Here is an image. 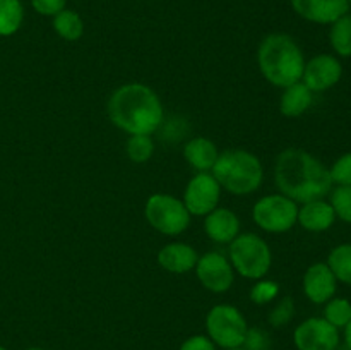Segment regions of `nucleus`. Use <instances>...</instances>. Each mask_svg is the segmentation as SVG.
Segmentation results:
<instances>
[{"instance_id": "obj_27", "label": "nucleus", "mask_w": 351, "mask_h": 350, "mask_svg": "<svg viewBox=\"0 0 351 350\" xmlns=\"http://www.w3.org/2000/svg\"><path fill=\"white\" fill-rule=\"evenodd\" d=\"M280 295V283L274 280H257L250 288V301L257 305L273 302Z\"/></svg>"}, {"instance_id": "obj_31", "label": "nucleus", "mask_w": 351, "mask_h": 350, "mask_svg": "<svg viewBox=\"0 0 351 350\" xmlns=\"http://www.w3.org/2000/svg\"><path fill=\"white\" fill-rule=\"evenodd\" d=\"M67 0H31V5L41 16H55L65 9Z\"/></svg>"}, {"instance_id": "obj_29", "label": "nucleus", "mask_w": 351, "mask_h": 350, "mask_svg": "<svg viewBox=\"0 0 351 350\" xmlns=\"http://www.w3.org/2000/svg\"><path fill=\"white\" fill-rule=\"evenodd\" d=\"M332 184L351 185V153H345L329 168Z\"/></svg>"}, {"instance_id": "obj_8", "label": "nucleus", "mask_w": 351, "mask_h": 350, "mask_svg": "<svg viewBox=\"0 0 351 350\" xmlns=\"http://www.w3.org/2000/svg\"><path fill=\"white\" fill-rule=\"evenodd\" d=\"M252 218L264 232L285 233L297 225L298 205L285 194H267L254 205Z\"/></svg>"}, {"instance_id": "obj_35", "label": "nucleus", "mask_w": 351, "mask_h": 350, "mask_svg": "<svg viewBox=\"0 0 351 350\" xmlns=\"http://www.w3.org/2000/svg\"><path fill=\"white\" fill-rule=\"evenodd\" d=\"M226 350H243L242 347H239V349H226Z\"/></svg>"}, {"instance_id": "obj_3", "label": "nucleus", "mask_w": 351, "mask_h": 350, "mask_svg": "<svg viewBox=\"0 0 351 350\" xmlns=\"http://www.w3.org/2000/svg\"><path fill=\"white\" fill-rule=\"evenodd\" d=\"M257 64L267 82L278 88H287L302 81L305 58L302 48L290 34L273 33L261 41Z\"/></svg>"}, {"instance_id": "obj_11", "label": "nucleus", "mask_w": 351, "mask_h": 350, "mask_svg": "<svg viewBox=\"0 0 351 350\" xmlns=\"http://www.w3.org/2000/svg\"><path fill=\"white\" fill-rule=\"evenodd\" d=\"M293 342L298 350H336L339 331L324 318H308L297 326Z\"/></svg>"}, {"instance_id": "obj_23", "label": "nucleus", "mask_w": 351, "mask_h": 350, "mask_svg": "<svg viewBox=\"0 0 351 350\" xmlns=\"http://www.w3.org/2000/svg\"><path fill=\"white\" fill-rule=\"evenodd\" d=\"M328 266L335 273L336 280L351 287V244H339L329 253Z\"/></svg>"}, {"instance_id": "obj_13", "label": "nucleus", "mask_w": 351, "mask_h": 350, "mask_svg": "<svg viewBox=\"0 0 351 350\" xmlns=\"http://www.w3.org/2000/svg\"><path fill=\"white\" fill-rule=\"evenodd\" d=\"M338 288V280L328 263H315L307 268L304 275V294L314 304H326L331 301Z\"/></svg>"}, {"instance_id": "obj_25", "label": "nucleus", "mask_w": 351, "mask_h": 350, "mask_svg": "<svg viewBox=\"0 0 351 350\" xmlns=\"http://www.w3.org/2000/svg\"><path fill=\"white\" fill-rule=\"evenodd\" d=\"M127 156L134 163H146L154 153V143L151 136H130L127 139Z\"/></svg>"}, {"instance_id": "obj_1", "label": "nucleus", "mask_w": 351, "mask_h": 350, "mask_svg": "<svg viewBox=\"0 0 351 350\" xmlns=\"http://www.w3.org/2000/svg\"><path fill=\"white\" fill-rule=\"evenodd\" d=\"M274 180L281 194L302 205L322 199L332 187L329 168L300 148H288L278 154Z\"/></svg>"}, {"instance_id": "obj_37", "label": "nucleus", "mask_w": 351, "mask_h": 350, "mask_svg": "<svg viewBox=\"0 0 351 350\" xmlns=\"http://www.w3.org/2000/svg\"><path fill=\"white\" fill-rule=\"evenodd\" d=\"M348 2H350V3H351V0H348Z\"/></svg>"}, {"instance_id": "obj_14", "label": "nucleus", "mask_w": 351, "mask_h": 350, "mask_svg": "<svg viewBox=\"0 0 351 350\" xmlns=\"http://www.w3.org/2000/svg\"><path fill=\"white\" fill-rule=\"evenodd\" d=\"M295 12L305 21L317 24H332L348 14V0H291Z\"/></svg>"}, {"instance_id": "obj_26", "label": "nucleus", "mask_w": 351, "mask_h": 350, "mask_svg": "<svg viewBox=\"0 0 351 350\" xmlns=\"http://www.w3.org/2000/svg\"><path fill=\"white\" fill-rule=\"evenodd\" d=\"M329 205L335 209L336 218L351 223V185H338L332 189Z\"/></svg>"}, {"instance_id": "obj_21", "label": "nucleus", "mask_w": 351, "mask_h": 350, "mask_svg": "<svg viewBox=\"0 0 351 350\" xmlns=\"http://www.w3.org/2000/svg\"><path fill=\"white\" fill-rule=\"evenodd\" d=\"M24 9L21 0H0V36H12L23 24Z\"/></svg>"}, {"instance_id": "obj_5", "label": "nucleus", "mask_w": 351, "mask_h": 350, "mask_svg": "<svg viewBox=\"0 0 351 350\" xmlns=\"http://www.w3.org/2000/svg\"><path fill=\"white\" fill-rule=\"evenodd\" d=\"M228 259L233 270L249 280H261L267 275L273 264V253L266 240L257 233H239L230 242Z\"/></svg>"}, {"instance_id": "obj_32", "label": "nucleus", "mask_w": 351, "mask_h": 350, "mask_svg": "<svg viewBox=\"0 0 351 350\" xmlns=\"http://www.w3.org/2000/svg\"><path fill=\"white\" fill-rule=\"evenodd\" d=\"M180 350H216V345L209 336L194 335L182 343Z\"/></svg>"}, {"instance_id": "obj_12", "label": "nucleus", "mask_w": 351, "mask_h": 350, "mask_svg": "<svg viewBox=\"0 0 351 350\" xmlns=\"http://www.w3.org/2000/svg\"><path fill=\"white\" fill-rule=\"evenodd\" d=\"M343 75V65L335 55L321 54L305 62L302 82L312 93H321L331 89L339 82Z\"/></svg>"}, {"instance_id": "obj_20", "label": "nucleus", "mask_w": 351, "mask_h": 350, "mask_svg": "<svg viewBox=\"0 0 351 350\" xmlns=\"http://www.w3.org/2000/svg\"><path fill=\"white\" fill-rule=\"evenodd\" d=\"M53 30L62 40L77 41L84 33V23L75 10L64 9L53 16Z\"/></svg>"}, {"instance_id": "obj_17", "label": "nucleus", "mask_w": 351, "mask_h": 350, "mask_svg": "<svg viewBox=\"0 0 351 350\" xmlns=\"http://www.w3.org/2000/svg\"><path fill=\"white\" fill-rule=\"evenodd\" d=\"M335 222V209L324 199H314V201L304 202L302 208H298L297 223H300L308 232H326V230L331 229Z\"/></svg>"}, {"instance_id": "obj_16", "label": "nucleus", "mask_w": 351, "mask_h": 350, "mask_svg": "<svg viewBox=\"0 0 351 350\" xmlns=\"http://www.w3.org/2000/svg\"><path fill=\"white\" fill-rule=\"evenodd\" d=\"M199 254L192 246L185 242H171L161 247L158 253V263L168 273L184 275L194 270Z\"/></svg>"}, {"instance_id": "obj_28", "label": "nucleus", "mask_w": 351, "mask_h": 350, "mask_svg": "<svg viewBox=\"0 0 351 350\" xmlns=\"http://www.w3.org/2000/svg\"><path fill=\"white\" fill-rule=\"evenodd\" d=\"M295 316V302L291 297H283L273 309H271L267 321L273 328H283L293 319Z\"/></svg>"}, {"instance_id": "obj_33", "label": "nucleus", "mask_w": 351, "mask_h": 350, "mask_svg": "<svg viewBox=\"0 0 351 350\" xmlns=\"http://www.w3.org/2000/svg\"><path fill=\"white\" fill-rule=\"evenodd\" d=\"M345 342H346V347H348V350H351V321L345 326Z\"/></svg>"}, {"instance_id": "obj_36", "label": "nucleus", "mask_w": 351, "mask_h": 350, "mask_svg": "<svg viewBox=\"0 0 351 350\" xmlns=\"http://www.w3.org/2000/svg\"><path fill=\"white\" fill-rule=\"evenodd\" d=\"M0 350H7V349H5V347H0Z\"/></svg>"}, {"instance_id": "obj_4", "label": "nucleus", "mask_w": 351, "mask_h": 350, "mask_svg": "<svg viewBox=\"0 0 351 350\" xmlns=\"http://www.w3.org/2000/svg\"><path fill=\"white\" fill-rule=\"evenodd\" d=\"M211 174L230 194L247 196L263 185L264 168L259 158L245 150H228L219 153Z\"/></svg>"}, {"instance_id": "obj_2", "label": "nucleus", "mask_w": 351, "mask_h": 350, "mask_svg": "<svg viewBox=\"0 0 351 350\" xmlns=\"http://www.w3.org/2000/svg\"><path fill=\"white\" fill-rule=\"evenodd\" d=\"M113 126L130 136H151L165 122V110L153 88L129 82L112 93L106 105Z\"/></svg>"}, {"instance_id": "obj_18", "label": "nucleus", "mask_w": 351, "mask_h": 350, "mask_svg": "<svg viewBox=\"0 0 351 350\" xmlns=\"http://www.w3.org/2000/svg\"><path fill=\"white\" fill-rule=\"evenodd\" d=\"M218 156V148L208 137H192L184 146L185 161L197 172H211Z\"/></svg>"}, {"instance_id": "obj_6", "label": "nucleus", "mask_w": 351, "mask_h": 350, "mask_svg": "<svg viewBox=\"0 0 351 350\" xmlns=\"http://www.w3.org/2000/svg\"><path fill=\"white\" fill-rule=\"evenodd\" d=\"M144 216L147 223L163 235H180L191 225V213L184 201L170 194H153L144 206Z\"/></svg>"}, {"instance_id": "obj_15", "label": "nucleus", "mask_w": 351, "mask_h": 350, "mask_svg": "<svg viewBox=\"0 0 351 350\" xmlns=\"http://www.w3.org/2000/svg\"><path fill=\"white\" fill-rule=\"evenodd\" d=\"M206 235L216 244H230L240 233V220L228 208H216L204 218Z\"/></svg>"}, {"instance_id": "obj_19", "label": "nucleus", "mask_w": 351, "mask_h": 350, "mask_svg": "<svg viewBox=\"0 0 351 350\" xmlns=\"http://www.w3.org/2000/svg\"><path fill=\"white\" fill-rule=\"evenodd\" d=\"M283 89L285 91L280 98L281 115L288 117V119H295V117L304 115L311 108L314 95L304 82L298 81Z\"/></svg>"}, {"instance_id": "obj_22", "label": "nucleus", "mask_w": 351, "mask_h": 350, "mask_svg": "<svg viewBox=\"0 0 351 350\" xmlns=\"http://www.w3.org/2000/svg\"><path fill=\"white\" fill-rule=\"evenodd\" d=\"M329 43L339 57H351V14H345L331 24Z\"/></svg>"}, {"instance_id": "obj_10", "label": "nucleus", "mask_w": 351, "mask_h": 350, "mask_svg": "<svg viewBox=\"0 0 351 350\" xmlns=\"http://www.w3.org/2000/svg\"><path fill=\"white\" fill-rule=\"evenodd\" d=\"M194 270L202 287L215 294H223V292L230 290L233 280H235V270H233L230 259L216 250L199 256Z\"/></svg>"}, {"instance_id": "obj_24", "label": "nucleus", "mask_w": 351, "mask_h": 350, "mask_svg": "<svg viewBox=\"0 0 351 350\" xmlns=\"http://www.w3.org/2000/svg\"><path fill=\"white\" fill-rule=\"evenodd\" d=\"M324 319L338 329L345 328L351 321V302L348 299L332 297L331 301L326 302Z\"/></svg>"}, {"instance_id": "obj_30", "label": "nucleus", "mask_w": 351, "mask_h": 350, "mask_svg": "<svg viewBox=\"0 0 351 350\" xmlns=\"http://www.w3.org/2000/svg\"><path fill=\"white\" fill-rule=\"evenodd\" d=\"M242 347L243 350H269L271 338L263 328H249Z\"/></svg>"}, {"instance_id": "obj_34", "label": "nucleus", "mask_w": 351, "mask_h": 350, "mask_svg": "<svg viewBox=\"0 0 351 350\" xmlns=\"http://www.w3.org/2000/svg\"><path fill=\"white\" fill-rule=\"evenodd\" d=\"M27 350H45V349H38V347H33V349H27Z\"/></svg>"}, {"instance_id": "obj_7", "label": "nucleus", "mask_w": 351, "mask_h": 350, "mask_svg": "<svg viewBox=\"0 0 351 350\" xmlns=\"http://www.w3.org/2000/svg\"><path fill=\"white\" fill-rule=\"evenodd\" d=\"M206 329L213 343L226 350L243 345L249 326L235 305L218 304L206 316Z\"/></svg>"}, {"instance_id": "obj_9", "label": "nucleus", "mask_w": 351, "mask_h": 350, "mask_svg": "<svg viewBox=\"0 0 351 350\" xmlns=\"http://www.w3.org/2000/svg\"><path fill=\"white\" fill-rule=\"evenodd\" d=\"M219 196H221V185L209 172H197L189 180L184 192V205L191 216H206L213 209L218 208Z\"/></svg>"}]
</instances>
